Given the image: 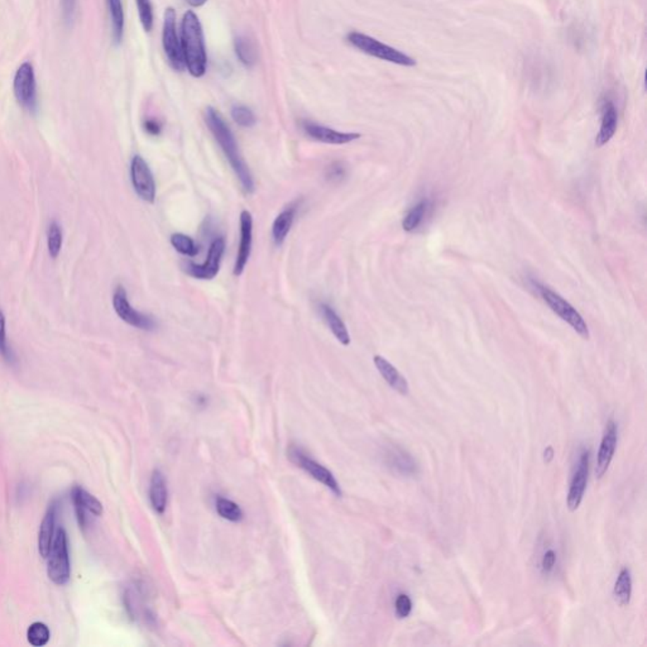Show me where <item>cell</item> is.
<instances>
[{"instance_id": "37", "label": "cell", "mask_w": 647, "mask_h": 647, "mask_svg": "<svg viewBox=\"0 0 647 647\" xmlns=\"http://www.w3.org/2000/svg\"><path fill=\"white\" fill-rule=\"evenodd\" d=\"M555 563H556V553H555L553 548H550V550H548V551L545 553V555H544L543 563H541L544 573H551L553 569H554Z\"/></svg>"}, {"instance_id": "29", "label": "cell", "mask_w": 647, "mask_h": 647, "mask_svg": "<svg viewBox=\"0 0 647 647\" xmlns=\"http://www.w3.org/2000/svg\"><path fill=\"white\" fill-rule=\"evenodd\" d=\"M171 244L172 247L186 257H195L199 254V247L195 241L189 235L182 233H175L171 235Z\"/></svg>"}, {"instance_id": "17", "label": "cell", "mask_w": 647, "mask_h": 647, "mask_svg": "<svg viewBox=\"0 0 647 647\" xmlns=\"http://www.w3.org/2000/svg\"><path fill=\"white\" fill-rule=\"evenodd\" d=\"M373 362H375L377 370L383 377V379L389 383V387H392L400 395H408L410 389H408L406 378L401 375L396 367L389 363L386 358L381 357V356H376L373 358Z\"/></svg>"}, {"instance_id": "35", "label": "cell", "mask_w": 647, "mask_h": 647, "mask_svg": "<svg viewBox=\"0 0 647 647\" xmlns=\"http://www.w3.org/2000/svg\"><path fill=\"white\" fill-rule=\"evenodd\" d=\"M396 615L398 618H406L413 610V601L407 594H398L395 602Z\"/></svg>"}, {"instance_id": "10", "label": "cell", "mask_w": 647, "mask_h": 647, "mask_svg": "<svg viewBox=\"0 0 647 647\" xmlns=\"http://www.w3.org/2000/svg\"><path fill=\"white\" fill-rule=\"evenodd\" d=\"M291 460L296 464L297 467L303 469L306 473L311 475L314 479L320 482L325 487L329 488L335 496L340 497L341 496V488H340L339 482L334 477L333 473L321 465L320 463L316 462L313 458H310L308 454H305L302 450L297 448H291L290 451Z\"/></svg>"}, {"instance_id": "28", "label": "cell", "mask_w": 647, "mask_h": 647, "mask_svg": "<svg viewBox=\"0 0 647 647\" xmlns=\"http://www.w3.org/2000/svg\"><path fill=\"white\" fill-rule=\"evenodd\" d=\"M73 498L79 501L85 511L92 512L95 516H100L103 513V505L99 499L94 497L93 494L87 492L84 488L76 487L73 489Z\"/></svg>"}, {"instance_id": "2", "label": "cell", "mask_w": 647, "mask_h": 647, "mask_svg": "<svg viewBox=\"0 0 647 647\" xmlns=\"http://www.w3.org/2000/svg\"><path fill=\"white\" fill-rule=\"evenodd\" d=\"M181 50L185 68L192 77H203L208 68V55L203 27L194 11H187L181 22Z\"/></svg>"}, {"instance_id": "3", "label": "cell", "mask_w": 647, "mask_h": 647, "mask_svg": "<svg viewBox=\"0 0 647 647\" xmlns=\"http://www.w3.org/2000/svg\"><path fill=\"white\" fill-rule=\"evenodd\" d=\"M348 42L365 55L376 57L382 61L391 62L407 68H413L416 65V60L413 57L360 32H351L348 34Z\"/></svg>"}, {"instance_id": "32", "label": "cell", "mask_w": 647, "mask_h": 647, "mask_svg": "<svg viewBox=\"0 0 647 647\" xmlns=\"http://www.w3.org/2000/svg\"><path fill=\"white\" fill-rule=\"evenodd\" d=\"M27 637H28V642L33 646H44L47 642L50 641V629L44 623H32L27 631Z\"/></svg>"}, {"instance_id": "7", "label": "cell", "mask_w": 647, "mask_h": 647, "mask_svg": "<svg viewBox=\"0 0 647 647\" xmlns=\"http://www.w3.org/2000/svg\"><path fill=\"white\" fill-rule=\"evenodd\" d=\"M176 12L173 8H167L163 18V30H162V46L167 56L168 63L175 71H182L185 68L182 50H181V39L177 34V25H176Z\"/></svg>"}, {"instance_id": "22", "label": "cell", "mask_w": 647, "mask_h": 647, "mask_svg": "<svg viewBox=\"0 0 647 647\" xmlns=\"http://www.w3.org/2000/svg\"><path fill=\"white\" fill-rule=\"evenodd\" d=\"M632 594V577L629 567H622L617 577L615 588H613V597L618 605L624 607L629 603Z\"/></svg>"}, {"instance_id": "27", "label": "cell", "mask_w": 647, "mask_h": 647, "mask_svg": "<svg viewBox=\"0 0 647 647\" xmlns=\"http://www.w3.org/2000/svg\"><path fill=\"white\" fill-rule=\"evenodd\" d=\"M215 507L218 515L230 522H241L244 518V513L241 511V507L230 499L219 497L216 499Z\"/></svg>"}, {"instance_id": "19", "label": "cell", "mask_w": 647, "mask_h": 647, "mask_svg": "<svg viewBox=\"0 0 647 647\" xmlns=\"http://www.w3.org/2000/svg\"><path fill=\"white\" fill-rule=\"evenodd\" d=\"M319 310H320L322 319L327 322V325L332 330V333L334 334V337L339 340L343 346H349L351 344V335H349V332L346 329L344 321L341 320V318L337 314V311L329 303H325V302H321L320 305H319Z\"/></svg>"}, {"instance_id": "15", "label": "cell", "mask_w": 647, "mask_h": 647, "mask_svg": "<svg viewBox=\"0 0 647 647\" xmlns=\"http://www.w3.org/2000/svg\"><path fill=\"white\" fill-rule=\"evenodd\" d=\"M253 246V218L248 210L241 213V241L237 253L234 265V276H241L246 270Z\"/></svg>"}, {"instance_id": "34", "label": "cell", "mask_w": 647, "mask_h": 647, "mask_svg": "<svg viewBox=\"0 0 647 647\" xmlns=\"http://www.w3.org/2000/svg\"><path fill=\"white\" fill-rule=\"evenodd\" d=\"M0 354L11 363L14 360L12 351L9 349L8 343H6V315L3 313V310H0Z\"/></svg>"}, {"instance_id": "14", "label": "cell", "mask_w": 647, "mask_h": 647, "mask_svg": "<svg viewBox=\"0 0 647 647\" xmlns=\"http://www.w3.org/2000/svg\"><path fill=\"white\" fill-rule=\"evenodd\" d=\"M617 441H618V432L617 424L613 420H610L605 426L603 438L601 441V446L598 450L597 465H596V478L601 479L607 473L610 468V462L616 451Z\"/></svg>"}, {"instance_id": "24", "label": "cell", "mask_w": 647, "mask_h": 647, "mask_svg": "<svg viewBox=\"0 0 647 647\" xmlns=\"http://www.w3.org/2000/svg\"><path fill=\"white\" fill-rule=\"evenodd\" d=\"M389 467L401 475H411L416 473V463L410 454L402 449H392L389 453Z\"/></svg>"}, {"instance_id": "40", "label": "cell", "mask_w": 647, "mask_h": 647, "mask_svg": "<svg viewBox=\"0 0 647 647\" xmlns=\"http://www.w3.org/2000/svg\"><path fill=\"white\" fill-rule=\"evenodd\" d=\"M186 1L194 8H199V6H203L208 0H186Z\"/></svg>"}, {"instance_id": "16", "label": "cell", "mask_w": 647, "mask_h": 647, "mask_svg": "<svg viewBox=\"0 0 647 647\" xmlns=\"http://www.w3.org/2000/svg\"><path fill=\"white\" fill-rule=\"evenodd\" d=\"M297 208L299 203H292L282 210L275 219L273 225H272V239L277 247H281L284 244L287 235L290 233L291 228L295 222L296 218Z\"/></svg>"}, {"instance_id": "18", "label": "cell", "mask_w": 647, "mask_h": 647, "mask_svg": "<svg viewBox=\"0 0 647 647\" xmlns=\"http://www.w3.org/2000/svg\"><path fill=\"white\" fill-rule=\"evenodd\" d=\"M617 122H618V114H617L616 106L610 100H604L602 104V123H601V130L596 139L598 147L607 144L613 138L616 133Z\"/></svg>"}, {"instance_id": "6", "label": "cell", "mask_w": 647, "mask_h": 647, "mask_svg": "<svg viewBox=\"0 0 647 647\" xmlns=\"http://www.w3.org/2000/svg\"><path fill=\"white\" fill-rule=\"evenodd\" d=\"M113 306L118 316L130 327L144 330V332H153L157 327V322L154 320L153 316L137 311L136 308L130 305L127 291L123 286H117V289L114 291Z\"/></svg>"}, {"instance_id": "4", "label": "cell", "mask_w": 647, "mask_h": 647, "mask_svg": "<svg viewBox=\"0 0 647 647\" xmlns=\"http://www.w3.org/2000/svg\"><path fill=\"white\" fill-rule=\"evenodd\" d=\"M536 287L540 296L543 297L544 301L548 303V308H551L555 314L559 315L561 319L573 327L582 338L589 339V329L583 316L565 299H563L559 294H556L555 291L544 284H536Z\"/></svg>"}, {"instance_id": "41", "label": "cell", "mask_w": 647, "mask_h": 647, "mask_svg": "<svg viewBox=\"0 0 647 647\" xmlns=\"http://www.w3.org/2000/svg\"><path fill=\"white\" fill-rule=\"evenodd\" d=\"M545 456H548V458L546 463L551 462V459L554 458V450H553V448L548 446V449L545 450Z\"/></svg>"}, {"instance_id": "13", "label": "cell", "mask_w": 647, "mask_h": 647, "mask_svg": "<svg viewBox=\"0 0 647 647\" xmlns=\"http://www.w3.org/2000/svg\"><path fill=\"white\" fill-rule=\"evenodd\" d=\"M301 128L306 136L310 137L311 139L318 141V142L325 143V144H346V143L353 142L356 139L360 138L359 133H353V132H339V130L329 128L325 125L315 123L311 120H302Z\"/></svg>"}, {"instance_id": "11", "label": "cell", "mask_w": 647, "mask_h": 647, "mask_svg": "<svg viewBox=\"0 0 647 647\" xmlns=\"http://www.w3.org/2000/svg\"><path fill=\"white\" fill-rule=\"evenodd\" d=\"M130 179L134 191L146 203L156 201V181L149 163L142 156L136 154L130 162Z\"/></svg>"}, {"instance_id": "1", "label": "cell", "mask_w": 647, "mask_h": 647, "mask_svg": "<svg viewBox=\"0 0 647 647\" xmlns=\"http://www.w3.org/2000/svg\"><path fill=\"white\" fill-rule=\"evenodd\" d=\"M205 122L211 134L214 136L216 142L225 154L237 177L241 181L244 191L247 194H253L256 190V184H254L252 173L246 161L241 157L234 133L230 130L228 123L222 117V114L213 106H208V109L205 111Z\"/></svg>"}, {"instance_id": "8", "label": "cell", "mask_w": 647, "mask_h": 647, "mask_svg": "<svg viewBox=\"0 0 647 647\" xmlns=\"http://www.w3.org/2000/svg\"><path fill=\"white\" fill-rule=\"evenodd\" d=\"M13 90H14L15 99L19 104L30 111H36L37 108V82H36L34 68L32 66L31 62H25L19 66L14 76Z\"/></svg>"}, {"instance_id": "5", "label": "cell", "mask_w": 647, "mask_h": 647, "mask_svg": "<svg viewBox=\"0 0 647 647\" xmlns=\"http://www.w3.org/2000/svg\"><path fill=\"white\" fill-rule=\"evenodd\" d=\"M47 559V573L50 579L58 586L66 584L71 575V567L68 556V535L63 529H58L56 532L55 540L52 543Z\"/></svg>"}, {"instance_id": "39", "label": "cell", "mask_w": 647, "mask_h": 647, "mask_svg": "<svg viewBox=\"0 0 647 647\" xmlns=\"http://www.w3.org/2000/svg\"><path fill=\"white\" fill-rule=\"evenodd\" d=\"M62 9H63V17L66 22H71L74 18L75 6H76V0H61Z\"/></svg>"}, {"instance_id": "38", "label": "cell", "mask_w": 647, "mask_h": 647, "mask_svg": "<svg viewBox=\"0 0 647 647\" xmlns=\"http://www.w3.org/2000/svg\"><path fill=\"white\" fill-rule=\"evenodd\" d=\"M143 127L149 136H160L162 133V124L157 119H146Z\"/></svg>"}, {"instance_id": "33", "label": "cell", "mask_w": 647, "mask_h": 647, "mask_svg": "<svg viewBox=\"0 0 647 647\" xmlns=\"http://www.w3.org/2000/svg\"><path fill=\"white\" fill-rule=\"evenodd\" d=\"M137 8H138V14L141 23L144 28V31L151 32L153 28V8L151 4V0H136Z\"/></svg>"}, {"instance_id": "25", "label": "cell", "mask_w": 647, "mask_h": 647, "mask_svg": "<svg viewBox=\"0 0 647 647\" xmlns=\"http://www.w3.org/2000/svg\"><path fill=\"white\" fill-rule=\"evenodd\" d=\"M429 209H430V201L425 199V200H421L413 208L408 210V213L403 218V222H402L403 230L413 232L415 229L419 228L421 222H424Z\"/></svg>"}, {"instance_id": "36", "label": "cell", "mask_w": 647, "mask_h": 647, "mask_svg": "<svg viewBox=\"0 0 647 647\" xmlns=\"http://www.w3.org/2000/svg\"><path fill=\"white\" fill-rule=\"evenodd\" d=\"M346 168L341 162H334L327 168L325 177L330 182H340L341 180L346 179Z\"/></svg>"}, {"instance_id": "9", "label": "cell", "mask_w": 647, "mask_h": 647, "mask_svg": "<svg viewBox=\"0 0 647 647\" xmlns=\"http://www.w3.org/2000/svg\"><path fill=\"white\" fill-rule=\"evenodd\" d=\"M224 252H225V239L222 237H218L211 241L208 258L203 265H196L192 260H187L182 263V270L189 276L198 278V279H213L219 273Z\"/></svg>"}, {"instance_id": "26", "label": "cell", "mask_w": 647, "mask_h": 647, "mask_svg": "<svg viewBox=\"0 0 647 647\" xmlns=\"http://www.w3.org/2000/svg\"><path fill=\"white\" fill-rule=\"evenodd\" d=\"M234 49L235 55L244 66L253 68L256 65L258 55H257L256 46L253 44L249 38L244 37V36L237 38L234 42Z\"/></svg>"}, {"instance_id": "23", "label": "cell", "mask_w": 647, "mask_h": 647, "mask_svg": "<svg viewBox=\"0 0 647 647\" xmlns=\"http://www.w3.org/2000/svg\"><path fill=\"white\" fill-rule=\"evenodd\" d=\"M111 14V36L114 44H119L123 39L124 11L122 0H106Z\"/></svg>"}, {"instance_id": "31", "label": "cell", "mask_w": 647, "mask_h": 647, "mask_svg": "<svg viewBox=\"0 0 647 647\" xmlns=\"http://www.w3.org/2000/svg\"><path fill=\"white\" fill-rule=\"evenodd\" d=\"M230 114H232V118H233L235 123L238 124L239 127H243V128H252L253 125H256V123H257L256 114L253 113L251 108H248L247 105H234L232 108Z\"/></svg>"}, {"instance_id": "30", "label": "cell", "mask_w": 647, "mask_h": 647, "mask_svg": "<svg viewBox=\"0 0 647 647\" xmlns=\"http://www.w3.org/2000/svg\"><path fill=\"white\" fill-rule=\"evenodd\" d=\"M63 234H62L61 225L57 222H52L47 230V247L52 258H57L61 252Z\"/></svg>"}, {"instance_id": "12", "label": "cell", "mask_w": 647, "mask_h": 647, "mask_svg": "<svg viewBox=\"0 0 647 647\" xmlns=\"http://www.w3.org/2000/svg\"><path fill=\"white\" fill-rule=\"evenodd\" d=\"M589 464H591V453L589 450H583L574 472L573 478L570 482V488L567 492V505L569 511H577L583 501L586 494L588 475H589Z\"/></svg>"}, {"instance_id": "20", "label": "cell", "mask_w": 647, "mask_h": 647, "mask_svg": "<svg viewBox=\"0 0 647 647\" xmlns=\"http://www.w3.org/2000/svg\"><path fill=\"white\" fill-rule=\"evenodd\" d=\"M56 502L49 507V510L44 515V521L39 527V535H38V550L39 554L44 559L50 554L51 546H52V540H54V531H55L56 520Z\"/></svg>"}, {"instance_id": "21", "label": "cell", "mask_w": 647, "mask_h": 647, "mask_svg": "<svg viewBox=\"0 0 647 647\" xmlns=\"http://www.w3.org/2000/svg\"><path fill=\"white\" fill-rule=\"evenodd\" d=\"M167 498H168V491H167L166 478L161 470H154L152 478H151V486H149V499H151V505L153 507L154 511L163 515L166 511Z\"/></svg>"}]
</instances>
